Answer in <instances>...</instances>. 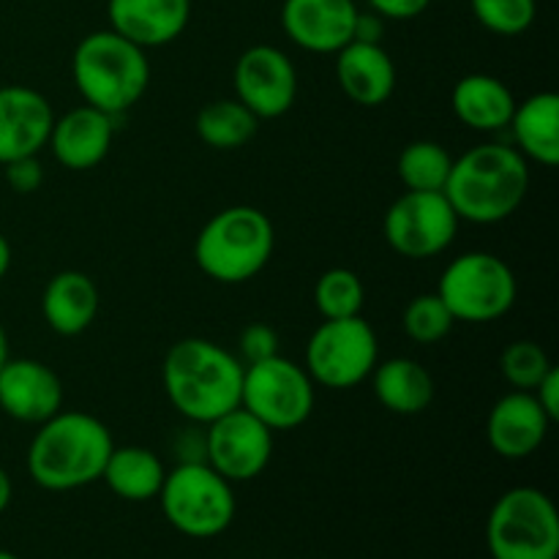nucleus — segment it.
<instances>
[{
	"instance_id": "obj_1",
	"label": "nucleus",
	"mask_w": 559,
	"mask_h": 559,
	"mask_svg": "<svg viewBox=\"0 0 559 559\" xmlns=\"http://www.w3.org/2000/svg\"><path fill=\"white\" fill-rule=\"evenodd\" d=\"M112 448V431L96 415L60 409L38 424L27 445L25 467L44 491H76L102 480Z\"/></svg>"
},
{
	"instance_id": "obj_2",
	"label": "nucleus",
	"mask_w": 559,
	"mask_h": 559,
	"mask_svg": "<svg viewBox=\"0 0 559 559\" xmlns=\"http://www.w3.org/2000/svg\"><path fill=\"white\" fill-rule=\"evenodd\" d=\"M164 393L169 404L191 424L207 426L229 409L240 407L243 364L211 338H180L164 355Z\"/></svg>"
},
{
	"instance_id": "obj_3",
	"label": "nucleus",
	"mask_w": 559,
	"mask_h": 559,
	"mask_svg": "<svg viewBox=\"0 0 559 559\" xmlns=\"http://www.w3.org/2000/svg\"><path fill=\"white\" fill-rule=\"evenodd\" d=\"M530 189V164L513 145L484 142L453 158L442 189L459 222L500 224L522 207Z\"/></svg>"
},
{
	"instance_id": "obj_4",
	"label": "nucleus",
	"mask_w": 559,
	"mask_h": 559,
	"mask_svg": "<svg viewBox=\"0 0 559 559\" xmlns=\"http://www.w3.org/2000/svg\"><path fill=\"white\" fill-rule=\"evenodd\" d=\"M71 76L85 104L118 118L129 112L151 85L147 49L136 47L112 27L93 31L71 55Z\"/></svg>"
},
{
	"instance_id": "obj_5",
	"label": "nucleus",
	"mask_w": 559,
	"mask_h": 559,
	"mask_svg": "<svg viewBox=\"0 0 559 559\" xmlns=\"http://www.w3.org/2000/svg\"><path fill=\"white\" fill-rule=\"evenodd\" d=\"M276 249V229L267 213L233 205L207 218L194 240V260L218 284H246L265 271Z\"/></svg>"
},
{
	"instance_id": "obj_6",
	"label": "nucleus",
	"mask_w": 559,
	"mask_h": 559,
	"mask_svg": "<svg viewBox=\"0 0 559 559\" xmlns=\"http://www.w3.org/2000/svg\"><path fill=\"white\" fill-rule=\"evenodd\" d=\"M162 513L180 535L194 540L216 538L235 522V489L207 462H180L169 469L156 497Z\"/></svg>"
},
{
	"instance_id": "obj_7",
	"label": "nucleus",
	"mask_w": 559,
	"mask_h": 559,
	"mask_svg": "<svg viewBox=\"0 0 559 559\" xmlns=\"http://www.w3.org/2000/svg\"><path fill=\"white\" fill-rule=\"evenodd\" d=\"M491 559H559V516L551 497L535 486L508 489L486 519Z\"/></svg>"
},
{
	"instance_id": "obj_8",
	"label": "nucleus",
	"mask_w": 559,
	"mask_h": 559,
	"mask_svg": "<svg viewBox=\"0 0 559 559\" xmlns=\"http://www.w3.org/2000/svg\"><path fill=\"white\" fill-rule=\"evenodd\" d=\"M437 295L456 322H495L513 309L516 273L491 251H467L442 271Z\"/></svg>"
},
{
	"instance_id": "obj_9",
	"label": "nucleus",
	"mask_w": 559,
	"mask_h": 559,
	"mask_svg": "<svg viewBox=\"0 0 559 559\" xmlns=\"http://www.w3.org/2000/svg\"><path fill=\"white\" fill-rule=\"evenodd\" d=\"M240 407L276 431L304 426L314 413V380L284 355L243 366Z\"/></svg>"
},
{
	"instance_id": "obj_10",
	"label": "nucleus",
	"mask_w": 559,
	"mask_h": 559,
	"mask_svg": "<svg viewBox=\"0 0 559 559\" xmlns=\"http://www.w3.org/2000/svg\"><path fill=\"white\" fill-rule=\"evenodd\" d=\"M380 360L377 333L364 317L322 320L306 344V366L314 385L349 391L369 380Z\"/></svg>"
},
{
	"instance_id": "obj_11",
	"label": "nucleus",
	"mask_w": 559,
	"mask_h": 559,
	"mask_svg": "<svg viewBox=\"0 0 559 559\" xmlns=\"http://www.w3.org/2000/svg\"><path fill=\"white\" fill-rule=\"evenodd\" d=\"M459 216L442 191H404L385 213L382 235L396 254L429 260L456 240Z\"/></svg>"
},
{
	"instance_id": "obj_12",
	"label": "nucleus",
	"mask_w": 559,
	"mask_h": 559,
	"mask_svg": "<svg viewBox=\"0 0 559 559\" xmlns=\"http://www.w3.org/2000/svg\"><path fill=\"white\" fill-rule=\"evenodd\" d=\"M271 459L273 431L243 407L229 409L207 424L205 462L233 486L265 473Z\"/></svg>"
},
{
	"instance_id": "obj_13",
	"label": "nucleus",
	"mask_w": 559,
	"mask_h": 559,
	"mask_svg": "<svg viewBox=\"0 0 559 559\" xmlns=\"http://www.w3.org/2000/svg\"><path fill=\"white\" fill-rule=\"evenodd\" d=\"M235 98L260 120L282 118L298 98V69L287 52L271 44H254L233 71Z\"/></svg>"
},
{
	"instance_id": "obj_14",
	"label": "nucleus",
	"mask_w": 559,
	"mask_h": 559,
	"mask_svg": "<svg viewBox=\"0 0 559 559\" xmlns=\"http://www.w3.org/2000/svg\"><path fill=\"white\" fill-rule=\"evenodd\" d=\"M0 409L16 424L38 426L63 409L58 371L36 358H11L0 366Z\"/></svg>"
},
{
	"instance_id": "obj_15",
	"label": "nucleus",
	"mask_w": 559,
	"mask_h": 559,
	"mask_svg": "<svg viewBox=\"0 0 559 559\" xmlns=\"http://www.w3.org/2000/svg\"><path fill=\"white\" fill-rule=\"evenodd\" d=\"M355 0H284L282 27L295 47L314 55H336L355 36Z\"/></svg>"
},
{
	"instance_id": "obj_16",
	"label": "nucleus",
	"mask_w": 559,
	"mask_h": 559,
	"mask_svg": "<svg viewBox=\"0 0 559 559\" xmlns=\"http://www.w3.org/2000/svg\"><path fill=\"white\" fill-rule=\"evenodd\" d=\"M55 112L44 93L27 85L0 87V167L47 147Z\"/></svg>"
},
{
	"instance_id": "obj_17",
	"label": "nucleus",
	"mask_w": 559,
	"mask_h": 559,
	"mask_svg": "<svg viewBox=\"0 0 559 559\" xmlns=\"http://www.w3.org/2000/svg\"><path fill=\"white\" fill-rule=\"evenodd\" d=\"M555 420L544 413L533 391H511L497 399L486 418V440L491 451L511 462L538 453Z\"/></svg>"
},
{
	"instance_id": "obj_18",
	"label": "nucleus",
	"mask_w": 559,
	"mask_h": 559,
	"mask_svg": "<svg viewBox=\"0 0 559 559\" xmlns=\"http://www.w3.org/2000/svg\"><path fill=\"white\" fill-rule=\"evenodd\" d=\"M115 140V118L102 109L82 104L55 118L47 147L66 169H93L109 156Z\"/></svg>"
},
{
	"instance_id": "obj_19",
	"label": "nucleus",
	"mask_w": 559,
	"mask_h": 559,
	"mask_svg": "<svg viewBox=\"0 0 559 559\" xmlns=\"http://www.w3.org/2000/svg\"><path fill=\"white\" fill-rule=\"evenodd\" d=\"M109 27L142 49L173 44L189 27L191 0H109Z\"/></svg>"
},
{
	"instance_id": "obj_20",
	"label": "nucleus",
	"mask_w": 559,
	"mask_h": 559,
	"mask_svg": "<svg viewBox=\"0 0 559 559\" xmlns=\"http://www.w3.org/2000/svg\"><path fill=\"white\" fill-rule=\"evenodd\" d=\"M336 82L358 107H382L396 91V66L382 44L349 41L336 52Z\"/></svg>"
},
{
	"instance_id": "obj_21",
	"label": "nucleus",
	"mask_w": 559,
	"mask_h": 559,
	"mask_svg": "<svg viewBox=\"0 0 559 559\" xmlns=\"http://www.w3.org/2000/svg\"><path fill=\"white\" fill-rule=\"evenodd\" d=\"M102 293L82 271H60L47 282L41 295L44 322L58 336H80L96 322Z\"/></svg>"
},
{
	"instance_id": "obj_22",
	"label": "nucleus",
	"mask_w": 559,
	"mask_h": 559,
	"mask_svg": "<svg viewBox=\"0 0 559 559\" xmlns=\"http://www.w3.org/2000/svg\"><path fill=\"white\" fill-rule=\"evenodd\" d=\"M513 134V147L527 162L540 167L559 164V96L551 91L533 93L516 104L513 118L508 123Z\"/></svg>"
},
{
	"instance_id": "obj_23",
	"label": "nucleus",
	"mask_w": 559,
	"mask_h": 559,
	"mask_svg": "<svg viewBox=\"0 0 559 559\" xmlns=\"http://www.w3.org/2000/svg\"><path fill=\"white\" fill-rule=\"evenodd\" d=\"M453 115L462 120L467 129L491 131L508 129L516 109L511 87L495 74H467L456 82L451 93Z\"/></svg>"
},
{
	"instance_id": "obj_24",
	"label": "nucleus",
	"mask_w": 559,
	"mask_h": 559,
	"mask_svg": "<svg viewBox=\"0 0 559 559\" xmlns=\"http://www.w3.org/2000/svg\"><path fill=\"white\" fill-rule=\"evenodd\" d=\"M371 391L393 415H420L435 402V377L413 358L377 360L371 371Z\"/></svg>"
},
{
	"instance_id": "obj_25",
	"label": "nucleus",
	"mask_w": 559,
	"mask_h": 559,
	"mask_svg": "<svg viewBox=\"0 0 559 559\" xmlns=\"http://www.w3.org/2000/svg\"><path fill=\"white\" fill-rule=\"evenodd\" d=\"M167 467L162 459L142 445H123L112 448L104 467L102 480L115 497L126 502H147L156 500L162 491Z\"/></svg>"
},
{
	"instance_id": "obj_26",
	"label": "nucleus",
	"mask_w": 559,
	"mask_h": 559,
	"mask_svg": "<svg viewBox=\"0 0 559 559\" xmlns=\"http://www.w3.org/2000/svg\"><path fill=\"white\" fill-rule=\"evenodd\" d=\"M260 129V118L238 98H218L197 115V134L213 151H238L249 145Z\"/></svg>"
},
{
	"instance_id": "obj_27",
	"label": "nucleus",
	"mask_w": 559,
	"mask_h": 559,
	"mask_svg": "<svg viewBox=\"0 0 559 559\" xmlns=\"http://www.w3.org/2000/svg\"><path fill=\"white\" fill-rule=\"evenodd\" d=\"M453 156L435 140H415L399 153L396 173L407 191H442L451 175Z\"/></svg>"
},
{
	"instance_id": "obj_28",
	"label": "nucleus",
	"mask_w": 559,
	"mask_h": 559,
	"mask_svg": "<svg viewBox=\"0 0 559 559\" xmlns=\"http://www.w3.org/2000/svg\"><path fill=\"white\" fill-rule=\"evenodd\" d=\"M366 304V287L349 267H331L314 284V306L322 320L358 317Z\"/></svg>"
},
{
	"instance_id": "obj_29",
	"label": "nucleus",
	"mask_w": 559,
	"mask_h": 559,
	"mask_svg": "<svg viewBox=\"0 0 559 559\" xmlns=\"http://www.w3.org/2000/svg\"><path fill=\"white\" fill-rule=\"evenodd\" d=\"M456 320L437 293L415 295L402 314V328L415 344H437L453 331Z\"/></svg>"
},
{
	"instance_id": "obj_30",
	"label": "nucleus",
	"mask_w": 559,
	"mask_h": 559,
	"mask_svg": "<svg viewBox=\"0 0 559 559\" xmlns=\"http://www.w3.org/2000/svg\"><path fill=\"white\" fill-rule=\"evenodd\" d=\"M500 369L513 391H535L538 382L546 377V371L551 369V360L538 342L519 338V342H511L502 349Z\"/></svg>"
},
{
	"instance_id": "obj_31",
	"label": "nucleus",
	"mask_w": 559,
	"mask_h": 559,
	"mask_svg": "<svg viewBox=\"0 0 559 559\" xmlns=\"http://www.w3.org/2000/svg\"><path fill=\"white\" fill-rule=\"evenodd\" d=\"M475 20L497 36H519L530 31L538 14L535 0H469Z\"/></svg>"
},
{
	"instance_id": "obj_32",
	"label": "nucleus",
	"mask_w": 559,
	"mask_h": 559,
	"mask_svg": "<svg viewBox=\"0 0 559 559\" xmlns=\"http://www.w3.org/2000/svg\"><path fill=\"white\" fill-rule=\"evenodd\" d=\"M240 364L249 366V364H260V360L273 358L278 355V333L273 331L271 325H262V322H254V325L246 328L240 333Z\"/></svg>"
},
{
	"instance_id": "obj_33",
	"label": "nucleus",
	"mask_w": 559,
	"mask_h": 559,
	"mask_svg": "<svg viewBox=\"0 0 559 559\" xmlns=\"http://www.w3.org/2000/svg\"><path fill=\"white\" fill-rule=\"evenodd\" d=\"M5 183L16 191V194H33V191L41 189L44 183V167L38 162V156H25L16 158V162L3 164Z\"/></svg>"
},
{
	"instance_id": "obj_34",
	"label": "nucleus",
	"mask_w": 559,
	"mask_h": 559,
	"mask_svg": "<svg viewBox=\"0 0 559 559\" xmlns=\"http://www.w3.org/2000/svg\"><path fill=\"white\" fill-rule=\"evenodd\" d=\"M431 5V0H369V9L380 14L382 20L404 22L415 20Z\"/></svg>"
},
{
	"instance_id": "obj_35",
	"label": "nucleus",
	"mask_w": 559,
	"mask_h": 559,
	"mask_svg": "<svg viewBox=\"0 0 559 559\" xmlns=\"http://www.w3.org/2000/svg\"><path fill=\"white\" fill-rule=\"evenodd\" d=\"M533 396L538 399V404L544 407V413L549 415L551 420H559V369L557 366H551V369L546 371V377L538 382Z\"/></svg>"
},
{
	"instance_id": "obj_36",
	"label": "nucleus",
	"mask_w": 559,
	"mask_h": 559,
	"mask_svg": "<svg viewBox=\"0 0 559 559\" xmlns=\"http://www.w3.org/2000/svg\"><path fill=\"white\" fill-rule=\"evenodd\" d=\"M382 33H385V20L374 11H358V20H355V36L353 41H369L380 44Z\"/></svg>"
},
{
	"instance_id": "obj_37",
	"label": "nucleus",
	"mask_w": 559,
	"mask_h": 559,
	"mask_svg": "<svg viewBox=\"0 0 559 559\" xmlns=\"http://www.w3.org/2000/svg\"><path fill=\"white\" fill-rule=\"evenodd\" d=\"M11 497H14V486H11L9 473L0 467V513L11 506Z\"/></svg>"
},
{
	"instance_id": "obj_38",
	"label": "nucleus",
	"mask_w": 559,
	"mask_h": 559,
	"mask_svg": "<svg viewBox=\"0 0 559 559\" xmlns=\"http://www.w3.org/2000/svg\"><path fill=\"white\" fill-rule=\"evenodd\" d=\"M11 260H14V257H11V243L0 235V282H3L5 273H9Z\"/></svg>"
},
{
	"instance_id": "obj_39",
	"label": "nucleus",
	"mask_w": 559,
	"mask_h": 559,
	"mask_svg": "<svg viewBox=\"0 0 559 559\" xmlns=\"http://www.w3.org/2000/svg\"><path fill=\"white\" fill-rule=\"evenodd\" d=\"M5 360H9V338H5L3 325H0V366H3Z\"/></svg>"
},
{
	"instance_id": "obj_40",
	"label": "nucleus",
	"mask_w": 559,
	"mask_h": 559,
	"mask_svg": "<svg viewBox=\"0 0 559 559\" xmlns=\"http://www.w3.org/2000/svg\"><path fill=\"white\" fill-rule=\"evenodd\" d=\"M0 559H20V557L11 555V551H5V549H0Z\"/></svg>"
}]
</instances>
